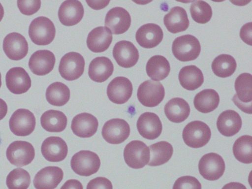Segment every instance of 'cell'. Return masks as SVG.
<instances>
[{
    "mask_svg": "<svg viewBox=\"0 0 252 189\" xmlns=\"http://www.w3.org/2000/svg\"><path fill=\"white\" fill-rule=\"evenodd\" d=\"M29 35L32 42L37 45H47L54 40L56 29L53 22L48 18L40 16L31 23Z\"/></svg>",
    "mask_w": 252,
    "mask_h": 189,
    "instance_id": "6da1fadb",
    "label": "cell"
},
{
    "mask_svg": "<svg viewBox=\"0 0 252 189\" xmlns=\"http://www.w3.org/2000/svg\"><path fill=\"white\" fill-rule=\"evenodd\" d=\"M172 51L178 60L191 61L195 60L199 55L201 46L195 36L186 34L175 38L172 43Z\"/></svg>",
    "mask_w": 252,
    "mask_h": 189,
    "instance_id": "7a4b0ae2",
    "label": "cell"
},
{
    "mask_svg": "<svg viewBox=\"0 0 252 189\" xmlns=\"http://www.w3.org/2000/svg\"><path fill=\"white\" fill-rule=\"evenodd\" d=\"M211 136L209 126L200 121H194L184 127L182 137L185 144L193 148H199L206 145Z\"/></svg>",
    "mask_w": 252,
    "mask_h": 189,
    "instance_id": "3957f363",
    "label": "cell"
},
{
    "mask_svg": "<svg viewBox=\"0 0 252 189\" xmlns=\"http://www.w3.org/2000/svg\"><path fill=\"white\" fill-rule=\"evenodd\" d=\"M100 160L95 153L89 150H81L75 154L70 160L72 170L82 176H89L99 170Z\"/></svg>",
    "mask_w": 252,
    "mask_h": 189,
    "instance_id": "277c9868",
    "label": "cell"
},
{
    "mask_svg": "<svg viewBox=\"0 0 252 189\" xmlns=\"http://www.w3.org/2000/svg\"><path fill=\"white\" fill-rule=\"evenodd\" d=\"M236 94L232 100L243 112L252 114V77L250 73H243L235 80Z\"/></svg>",
    "mask_w": 252,
    "mask_h": 189,
    "instance_id": "5b68a950",
    "label": "cell"
},
{
    "mask_svg": "<svg viewBox=\"0 0 252 189\" xmlns=\"http://www.w3.org/2000/svg\"><path fill=\"white\" fill-rule=\"evenodd\" d=\"M150 157L149 147L140 140L130 141L124 149V160L129 167L133 169L144 167L148 164Z\"/></svg>",
    "mask_w": 252,
    "mask_h": 189,
    "instance_id": "8992f818",
    "label": "cell"
},
{
    "mask_svg": "<svg viewBox=\"0 0 252 189\" xmlns=\"http://www.w3.org/2000/svg\"><path fill=\"white\" fill-rule=\"evenodd\" d=\"M165 95L164 88L158 81L146 80L139 86L137 97L139 101L144 106L154 107L158 105Z\"/></svg>",
    "mask_w": 252,
    "mask_h": 189,
    "instance_id": "52a82bcc",
    "label": "cell"
},
{
    "mask_svg": "<svg viewBox=\"0 0 252 189\" xmlns=\"http://www.w3.org/2000/svg\"><path fill=\"white\" fill-rule=\"evenodd\" d=\"M85 64V60L80 53L70 52L61 59L59 71L63 79L67 81L75 80L83 74Z\"/></svg>",
    "mask_w": 252,
    "mask_h": 189,
    "instance_id": "ba28073f",
    "label": "cell"
},
{
    "mask_svg": "<svg viewBox=\"0 0 252 189\" xmlns=\"http://www.w3.org/2000/svg\"><path fill=\"white\" fill-rule=\"evenodd\" d=\"M8 161L17 167H22L31 163L35 156L34 147L30 143L15 141L8 147L6 152Z\"/></svg>",
    "mask_w": 252,
    "mask_h": 189,
    "instance_id": "9c48e42d",
    "label": "cell"
},
{
    "mask_svg": "<svg viewBox=\"0 0 252 189\" xmlns=\"http://www.w3.org/2000/svg\"><path fill=\"white\" fill-rule=\"evenodd\" d=\"M225 165L222 158L218 154L210 153L203 155L198 163V170L205 179L215 181L223 174Z\"/></svg>",
    "mask_w": 252,
    "mask_h": 189,
    "instance_id": "30bf717a",
    "label": "cell"
},
{
    "mask_svg": "<svg viewBox=\"0 0 252 189\" xmlns=\"http://www.w3.org/2000/svg\"><path fill=\"white\" fill-rule=\"evenodd\" d=\"M36 120L34 114L30 110L21 108L16 110L9 121V128L17 136H26L34 130Z\"/></svg>",
    "mask_w": 252,
    "mask_h": 189,
    "instance_id": "8fae6325",
    "label": "cell"
},
{
    "mask_svg": "<svg viewBox=\"0 0 252 189\" xmlns=\"http://www.w3.org/2000/svg\"><path fill=\"white\" fill-rule=\"evenodd\" d=\"M130 132V126L126 121L115 118L105 122L102 127L101 134L108 143L119 144L128 137Z\"/></svg>",
    "mask_w": 252,
    "mask_h": 189,
    "instance_id": "7c38bea8",
    "label": "cell"
},
{
    "mask_svg": "<svg viewBox=\"0 0 252 189\" xmlns=\"http://www.w3.org/2000/svg\"><path fill=\"white\" fill-rule=\"evenodd\" d=\"M132 85L130 81L124 76L114 78L107 88V95L109 99L117 104L126 102L132 95Z\"/></svg>",
    "mask_w": 252,
    "mask_h": 189,
    "instance_id": "4fadbf2b",
    "label": "cell"
},
{
    "mask_svg": "<svg viewBox=\"0 0 252 189\" xmlns=\"http://www.w3.org/2000/svg\"><path fill=\"white\" fill-rule=\"evenodd\" d=\"M113 56L118 64L124 68L134 66L139 58L137 49L132 42L126 40H121L115 44Z\"/></svg>",
    "mask_w": 252,
    "mask_h": 189,
    "instance_id": "5bb4252c",
    "label": "cell"
},
{
    "mask_svg": "<svg viewBox=\"0 0 252 189\" xmlns=\"http://www.w3.org/2000/svg\"><path fill=\"white\" fill-rule=\"evenodd\" d=\"M3 50L9 59L19 61L28 54V44L22 34L11 32L6 35L3 39Z\"/></svg>",
    "mask_w": 252,
    "mask_h": 189,
    "instance_id": "9a60e30c",
    "label": "cell"
},
{
    "mask_svg": "<svg viewBox=\"0 0 252 189\" xmlns=\"http://www.w3.org/2000/svg\"><path fill=\"white\" fill-rule=\"evenodd\" d=\"M129 13L124 8L116 7L110 9L105 18V25L112 33L123 34L126 32L131 25Z\"/></svg>",
    "mask_w": 252,
    "mask_h": 189,
    "instance_id": "2e32d148",
    "label": "cell"
},
{
    "mask_svg": "<svg viewBox=\"0 0 252 189\" xmlns=\"http://www.w3.org/2000/svg\"><path fill=\"white\" fill-rule=\"evenodd\" d=\"M139 134L149 140L157 138L161 133L162 123L158 116L154 113L146 112L138 118L136 123Z\"/></svg>",
    "mask_w": 252,
    "mask_h": 189,
    "instance_id": "e0dca14e",
    "label": "cell"
},
{
    "mask_svg": "<svg viewBox=\"0 0 252 189\" xmlns=\"http://www.w3.org/2000/svg\"><path fill=\"white\" fill-rule=\"evenodd\" d=\"M5 83L10 92L16 94L26 93L32 84L30 76L21 67L10 68L6 73Z\"/></svg>",
    "mask_w": 252,
    "mask_h": 189,
    "instance_id": "ac0fdd59",
    "label": "cell"
},
{
    "mask_svg": "<svg viewBox=\"0 0 252 189\" xmlns=\"http://www.w3.org/2000/svg\"><path fill=\"white\" fill-rule=\"evenodd\" d=\"M41 152L48 161L59 162L66 157L68 147L66 142L61 137L50 136L42 142Z\"/></svg>",
    "mask_w": 252,
    "mask_h": 189,
    "instance_id": "d6986e66",
    "label": "cell"
},
{
    "mask_svg": "<svg viewBox=\"0 0 252 189\" xmlns=\"http://www.w3.org/2000/svg\"><path fill=\"white\" fill-rule=\"evenodd\" d=\"M63 170L58 166H47L35 175L33 184L36 189H55L62 181Z\"/></svg>",
    "mask_w": 252,
    "mask_h": 189,
    "instance_id": "ffe728a7",
    "label": "cell"
},
{
    "mask_svg": "<svg viewBox=\"0 0 252 189\" xmlns=\"http://www.w3.org/2000/svg\"><path fill=\"white\" fill-rule=\"evenodd\" d=\"M55 62V56L51 51L38 50L31 56L29 67L33 74L43 76L49 73L53 69Z\"/></svg>",
    "mask_w": 252,
    "mask_h": 189,
    "instance_id": "44dd1931",
    "label": "cell"
},
{
    "mask_svg": "<svg viewBox=\"0 0 252 189\" xmlns=\"http://www.w3.org/2000/svg\"><path fill=\"white\" fill-rule=\"evenodd\" d=\"M84 9L81 2L76 0L64 1L58 10L59 19L63 25L72 26L82 19Z\"/></svg>",
    "mask_w": 252,
    "mask_h": 189,
    "instance_id": "7402d4cb",
    "label": "cell"
},
{
    "mask_svg": "<svg viewBox=\"0 0 252 189\" xmlns=\"http://www.w3.org/2000/svg\"><path fill=\"white\" fill-rule=\"evenodd\" d=\"M163 33L159 26L154 23H148L141 26L137 31L135 38L142 47L153 48L162 41Z\"/></svg>",
    "mask_w": 252,
    "mask_h": 189,
    "instance_id": "603a6c76",
    "label": "cell"
},
{
    "mask_svg": "<svg viewBox=\"0 0 252 189\" xmlns=\"http://www.w3.org/2000/svg\"><path fill=\"white\" fill-rule=\"evenodd\" d=\"M98 122L94 115L82 113L72 119L71 128L73 133L81 138H89L94 135L97 130Z\"/></svg>",
    "mask_w": 252,
    "mask_h": 189,
    "instance_id": "cb8c5ba5",
    "label": "cell"
},
{
    "mask_svg": "<svg viewBox=\"0 0 252 189\" xmlns=\"http://www.w3.org/2000/svg\"><path fill=\"white\" fill-rule=\"evenodd\" d=\"M113 39L111 31L105 27L95 28L89 33L86 40L88 48L94 53H101L110 46Z\"/></svg>",
    "mask_w": 252,
    "mask_h": 189,
    "instance_id": "d4e9b609",
    "label": "cell"
},
{
    "mask_svg": "<svg viewBox=\"0 0 252 189\" xmlns=\"http://www.w3.org/2000/svg\"><path fill=\"white\" fill-rule=\"evenodd\" d=\"M242 125L239 114L232 110L223 111L218 117L217 127L222 135L230 137L237 134Z\"/></svg>",
    "mask_w": 252,
    "mask_h": 189,
    "instance_id": "484cf974",
    "label": "cell"
},
{
    "mask_svg": "<svg viewBox=\"0 0 252 189\" xmlns=\"http://www.w3.org/2000/svg\"><path fill=\"white\" fill-rule=\"evenodd\" d=\"M163 23L167 30L173 33L186 31L189 24L186 11L180 6L172 7L164 16Z\"/></svg>",
    "mask_w": 252,
    "mask_h": 189,
    "instance_id": "4316f807",
    "label": "cell"
},
{
    "mask_svg": "<svg viewBox=\"0 0 252 189\" xmlns=\"http://www.w3.org/2000/svg\"><path fill=\"white\" fill-rule=\"evenodd\" d=\"M113 71V64L108 58L98 57L90 63L88 75L93 81L102 83L106 81L112 75Z\"/></svg>",
    "mask_w": 252,
    "mask_h": 189,
    "instance_id": "83f0119b",
    "label": "cell"
},
{
    "mask_svg": "<svg viewBox=\"0 0 252 189\" xmlns=\"http://www.w3.org/2000/svg\"><path fill=\"white\" fill-rule=\"evenodd\" d=\"M190 107L188 103L180 97L170 99L165 104L164 111L168 119L175 123L184 122L190 113Z\"/></svg>",
    "mask_w": 252,
    "mask_h": 189,
    "instance_id": "f1b7e54d",
    "label": "cell"
},
{
    "mask_svg": "<svg viewBox=\"0 0 252 189\" xmlns=\"http://www.w3.org/2000/svg\"><path fill=\"white\" fill-rule=\"evenodd\" d=\"M182 87L189 91H194L199 88L204 82L201 70L194 65H187L180 70L178 76Z\"/></svg>",
    "mask_w": 252,
    "mask_h": 189,
    "instance_id": "f546056e",
    "label": "cell"
},
{
    "mask_svg": "<svg viewBox=\"0 0 252 189\" xmlns=\"http://www.w3.org/2000/svg\"><path fill=\"white\" fill-rule=\"evenodd\" d=\"M220 102L218 93L214 89H207L197 93L193 100L195 109L202 113H208L215 110Z\"/></svg>",
    "mask_w": 252,
    "mask_h": 189,
    "instance_id": "4dcf8cb0",
    "label": "cell"
},
{
    "mask_svg": "<svg viewBox=\"0 0 252 189\" xmlns=\"http://www.w3.org/2000/svg\"><path fill=\"white\" fill-rule=\"evenodd\" d=\"M148 76L153 81H159L166 78L170 71L168 61L161 55H155L148 61L146 65Z\"/></svg>",
    "mask_w": 252,
    "mask_h": 189,
    "instance_id": "1f68e13d",
    "label": "cell"
},
{
    "mask_svg": "<svg viewBox=\"0 0 252 189\" xmlns=\"http://www.w3.org/2000/svg\"><path fill=\"white\" fill-rule=\"evenodd\" d=\"M67 119L65 114L58 110H49L41 115L40 123L46 131L51 132H60L65 129Z\"/></svg>",
    "mask_w": 252,
    "mask_h": 189,
    "instance_id": "d6a6232c",
    "label": "cell"
},
{
    "mask_svg": "<svg viewBox=\"0 0 252 189\" xmlns=\"http://www.w3.org/2000/svg\"><path fill=\"white\" fill-rule=\"evenodd\" d=\"M150 160L148 163L151 166L161 165L167 162L172 157L173 148L168 142L162 141L154 143L149 147Z\"/></svg>",
    "mask_w": 252,
    "mask_h": 189,
    "instance_id": "836d02e7",
    "label": "cell"
},
{
    "mask_svg": "<svg viewBox=\"0 0 252 189\" xmlns=\"http://www.w3.org/2000/svg\"><path fill=\"white\" fill-rule=\"evenodd\" d=\"M46 98L51 105L62 106L69 100L70 92L64 84L56 82L50 84L46 91Z\"/></svg>",
    "mask_w": 252,
    "mask_h": 189,
    "instance_id": "e575fe53",
    "label": "cell"
},
{
    "mask_svg": "<svg viewBox=\"0 0 252 189\" xmlns=\"http://www.w3.org/2000/svg\"><path fill=\"white\" fill-rule=\"evenodd\" d=\"M211 67L216 75L221 78H226L231 76L234 73L237 63L232 56L221 54L215 58Z\"/></svg>",
    "mask_w": 252,
    "mask_h": 189,
    "instance_id": "d590c367",
    "label": "cell"
},
{
    "mask_svg": "<svg viewBox=\"0 0 252 189\" xmlns=\"http://www.w3.org/2000/svg\"><path fill=\"white\" fill-rule=\"evenodd\" d=\"M233 153L239 161L245 164L252 162V137L242 135L238 138L233 146Z\"/></svg>",
    "mask_w": 252,
    "mask_h": 189,
    "instance_id": "8d00e7d4",
    "label": "cell"
},
{
    "mask_svg": "<svg viewBox=\"0 0 252 189\" xmlns=\"http://www.w3.org/2000/svg\"><path fill=\"white\" fill-rule=\"evenodd\" d=\"M30 183V174L21 168L12 170L6 179V184L8 189H27Z\"/></svg>",
    "mask_w": 252,
    "mask_h": 189,
    "instance_id": "74e56055",
    "label": "cell"
},
{
    "mask_svg": "<svg viewBox=\"0 0 252 189\" xmlns=\"http://www.w3.org/2000/svg\"><path fill=\"white\" fill-rule=\"evenodd\" d=\"M190 13L192 19L197 23L205 24L212 16L211 6L203 0H195L191 4Z\"/></svg>",
    "mask_w": 252,
    "mask_h": 189,
    "instance_id": "f35d334b",
    "label": "cell"
},
{
    "mask_svg": "<svg viewBox=\"0 0 252 189\" xmlns=\"http://www.w3.org/2000/svg\"><path fill=\"white\" fill-rule=\"evenodd\" d=\"M173 189H201V185L196 178L184 176L177 179L173 185Z\"/></svg>",
    "mask_w": 252,
    "mask_h": 189,
    "instance_id": "ab89813d",
    "label": "cell"
},
{
    "mask_svg": "<svg viewBox=\"0 0 252 189\" xmlns=\"http://www.w3.org/2000/svg\"><path fill=\"white\" fill-rule=\"evenodd\" d=\"M20 11L26 15H32L37 12L41 6V1L37 0H17Z\"/></svg>",
    "mask_w": 252,
    "mask_h": 189,
    "instance_id": "60d3db41",
    "label": "cell"
},
{
    "mask_svg": "<svg viewBox=\"0 0 252 189\" xmlns=\"http://www.w3.org/2000/svg\"><path fill=\"white\" fill-rule=\"evenodd\" d=\"M86 189H113L111 181L103 177L91 180L87 184Z\"/></svg>",
    "mask_w": 252,
    "mask_h": 189,
    "instance_id": "b9f144b4",
    "label": "cell"
},
{
    "mask_svg": "<svg viewBox=\"0 0 252 189\" xmlns=\"http://www.w3.org/2000/svg\"><path fill=\"white\" fill-rule=\"evenodd\" d=\"M252 22L246 23L241 28L240 36L246 44L252 45Z\"/></svg>",
    "mask_w": 252,
    "mask_h": 189,
    "instance_id": "7bdbcfd3",
    "label": "cell"
},
{
    "mask_svg": "<svg viewBox=\"0 0 252 189\" xmlns=\"http://www.w3.org/2000/svg\"><path fill=\"white\" fill-rule=\"evenodd\" d=\"M60 189H83L81 182L76 179L66 181Z\"/></svg>",
    "mask_w": 252,
    "mask_h": 189,
    "instance_id": "ee69618b",
    "label": "cell"
},
{
    "mask_svg": "<svg viewBox=\"0 0 252 189\" xmlns=\"http://www.w3.org/2000/svg\"><path fill=\"white\" fill-rule=\"evenodd\" d=\"M221 189H247V188L240 183L230 182L224 185Z\"/></svg>",
    "mask_w": 252,
    "mask_h": 189,
    "instance_id": "f6af8a7d",
    "label": "cell"
},
{
    "mask_svg": "<svg viewBox=\"0 0 252 189\" xmlns=\"http://www.w3.org/2000/svg\"><path fill=\"white\" fill-rule=\"evenodd\" d=\"M7 110V104L3 99L0 98V120L6 116Z\"/></svg>",
    "mask_w": 252,
    "mask_h": 189,
    "instance_id": "bcb514c9",
    "label": "cell"
},
{
    "mask_svg": "<svg viewBox=\"0 0 252 189\" xmlns=\"http://www.w3.org/2000/svg\"><path fill=\"white\" fill-rule=\"evenodd\" d=\"M4 9L2 4L0 3V22L1 21L4 16Z\"/></svg>",
    "mask_w": 252,
    "mask_h": 189,
    "instance_id": "7dc6e473",
    "label": "cell"
},
{
    "mask_svg": "<svg viewBox=\"0 0 252 189\" xmlns=\"http://www.w3.org/2000/svg\"><path fill=\"white\" fill-rule=\"evenodd\" d=\"M1 86V74H0V88Z\"/></svg>",
    "mask_w": 252,
    "mask_h": 189,
    "instance_id": "c3c4849f",
    "label": "cell"
},
{
    "mask_svg": "<svg viewBox=\"0 0 252 189\" xmlns=\"http://www.w3.org/2000/svg\"></svg>",
    "mask_w": 252,
    "mask_h": 189,
    "instance_id": "681fc988",
    "label": "cell"
}]
</instances>
